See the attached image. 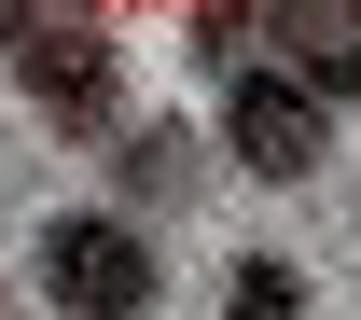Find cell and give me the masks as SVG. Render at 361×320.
Instances as JSON below:
<instances>
[{"label": "cell", "instance_id": "6da1fadb", "mask_svg": "<svg viewBox=\"0 0 361 320\" xmlns=\"http://www.w3.org/2000/svg\"><path fill=\"white\" fill-rule=\"evenodd\" d=\"M0 70H14V97H28L56 139H84V153H111V139L139 126L97 0H0Z\"/></svg>", "mask_w": 361, "mask_h": 320}, {"label": "cell", "instance_id": "7a4b0ae2", "mask_svg": "<svg viewBox=\"0 0 361 320\" xmlns=\"http://www.w3.org/2000/svg\"><path fill=\"white\" fill-rule=\"evenodd\" d=\"M28 278L56 292V320H153L167 307V251H153V223L139 209H56L42 237H28Z\"/></svg>", "mask_w": 361, "mask_h": 320}, {"label": "cell", "instance_id": "3957f363", "mask_svg": "<svg viewBox=\"0 0 361 320\" xmlns=\"http://www.w3.org/2000/svg\"><path fill=\"white\" fill-rule=\"evenodd\" d=\"M223 153L250 167V182H319V167H334V97L292 84L278 56H250V70L223 84Z\"/></svg>", "mask_w": 361, "mask_h": 320}, {"label": "cell", "instance_id": "277c9868", "mask_svg": "<svg viewBox=\"0 0 361 320\" xmlns=\"http://www.w3.org/2000/svg\"><path fill=\"white\" fill-rule=\"evenodd\" d=\"M264 56L334 112H361V0H264Z\"/></svg>", "mask_w": 361, "mask_h": 320}, {"label": "cell", "instance_id": "5b68a950", "mask_svg": "<svg viewBox=\"0 0 361 320\" xmlns=\"http://www.w3.org/2000/svg\"><path fill=\"white\" fill-rule=\"evenodd\" d=\"M195 167H209V153H195L180 126H126V139H111V182H126L111 209H139V223H153L167 195H195Z\"/></svg>", "mask_w": 361, "mask_h": 320}, {"label": "cell", "instance_id": "8992f818", "mask_svg": "<svg viewBox=\"0 0 361 320\" xmlns=\"http://www.w3.org/2000/svg\"><path fill=\"white\" fill-rule=\"evenodd\" d=\"M180 42H195L209 84H236V70L264 56V0H180Z\"/></svg>", "mask_w": 361, "mask_h": 320}, {"label": "cell", "instance_id": "52a82bcc", "mask_svg": "<svg viewBox=\"0 0 361 320\" xmlns=\"http://www.w3.org/2000/svg\"><path fill=\"white\" fill-rule=\"evenodd\" d=\"M223 320H306V265H292V251H236Z\"/></svg>", "mask_w": 361, "mask_h": 320}]
</instances>
